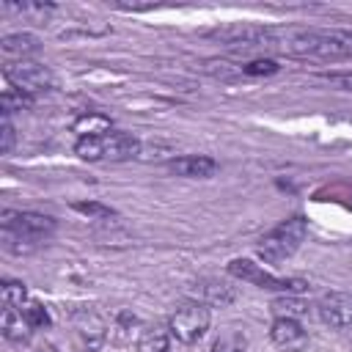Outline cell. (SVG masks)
Instances as JSON below:
<instances>
[{
    "mask_svg": "<svg viewBox=\"0 0 352 352\" xmlns=\"http://www.w3.org/2000/svg\"><path fill=\"white\" fill-rule=\"evenodd\" d=\"M168 170L184 179H209L217 170V162L206 154H184L168 162Z\"/></svg>",
    "mask_w": 352,
    "mask_h": 352,
    "instance_id": "12",
    "label": "cell"
},
{
    "mask_svg": "<svg viewBox=\"0 0 352 352\" xmlns=\"http://www.w3.org/2000/svg\"><path fill=\"white\" fill-rule=\"evenodd\" d=\"M236 297L234 286H228L226 280H217V278H201L192 283V300L204 302V305H231Z\"/></svg>",
    "mask_w": 352,
    "mask_h": 352,
    "instance_id": "11",
    "label": "cell"
},
{
    "mask_svg": "<svg viewBox=\"0 0 352 352\" xmlns=\"http://www.w3.org/2000/svg\"><path fill=\"white\" fill-rule=\"evenodd\" d=\"M72 206H74V212H80V214H85V217H96V220L113 217V209L104 206V204H96V201H77V204H72Z\"/></svg>",
    "mask_w": 352,
    "mask_h": 352,
    "instance_id": "23",
    "label": "cell"
},
{
    "mask_svg": "<svg viewBox=\"0 0 352 352\" xmlns=\"http://www.w3.org/2000/svg\"><path fill=\"white\" fill-rule=\"evenodd\" d=\"M209 322H212L209 305H204V302H198V300H187V302H182V305L170 314L168 330H170V336H173L176 341H182V344H195V341L204 338V333L209 330Z\"/></svg>",
    "mask_w": 352,
    "mask_h": 352,
    "instance_id": "3",
    "label": "cell"
},
{
    "mask_svg": "<svg viewBox=\"0 0 352 352\" xmlns=\"http://www.w3.org/2000/svg\"><path fill=\"white\" fill-rule=\"evenodd\" d=\"M278 69H280L278 60H272V58H256V60H250V63L242 66V74H248V77H267V74H275Z\"/></svg>",
    "mask_w": 352,
    "mask_h": 352,
    "instance_id": "22",
    "label": "cell"
},
{
    "mask_svg": "<svg viewBox=\"0 0 352 352\" xmlns=\"http://www.w3.org/2000/svg\"><path fill=\"white\" fill-rule=\"evenodd\" d=\"M72 330H74V336H77V341L85 352H96L107 338L104 319L91 308H80V311L72 314Z\"/></svg>",
    "mask_w": 352,
    "mask_h": 352,
    "instance_id": "7",
    "label": "cell"
},
{
    "mask_svg": "<svg viewBox=\"0 0 352 352\" xmlns=\"http://www.w3.org/2000/svg\"><path fill=\"white\" fill-rule=\"evenodd\" d=\"M99 140H102V160H110V162L135 160L143 151L140 140L135 135H129V132H107Z\"/></svg>",
    "mask_w": 352,
    "mask_h": 352,
    "instance_id": "9",
    "label": "cell"
},
{
    "mask_svg": "<svg viewBox=\"0 0 352 352\" xmlns=\"http://www.w3.org/2000/svg\"><path fill=\"white\" fill-rule=\"evenodd\" d=\"M33 104V96L19 91V88H6L3 96H0V107H3V116H11L14 110H28Z\"/></svg>",
    "mask_w": 352,
    "mask_h": 352,
    "instance_id": "18",
    "label": "cell"
},
{
    "mask_svg": "<svg viewBox=\"0 0 352 352\" xmlns=\"http://www.w3.org/2000/svg\"><path fill=\"white\" fill-rule=\"evenodd\" d=\"M319 319L330 324L333 330H349L352 327V294L349 292H330L316 305Z\"/></svg>",
    "mask_w": 352,
    "mask_h": 352,
    "instance_id": "8",
    "label": "cell"
},
{
    "mask_svg": "<svg viewBox=\"0 0 352 352\" xmlns=\"http://www.w3.org/2000/svg\"><path fill=\"white\" fill-rule=\"evenodd\" d=\"M0 327H3V336L8 341H28L30 338V324L22 314V308H3V319H0Z\"/></svg>",
    "mask_w": 352,
    "mask_h": 352,
    "instance_id": "13",
    "label": "cell"
},
{
    "mask_svg": "<svg viewBox=\"0 0 352 352\" xmlns=\"http://www.w3.org/2000/svg\"><path fill=\"white\" fill-rule=\"evenodd\" d=\"M0 47H3L6 55H14V58L25 60L28 55H33L38 50V41L30 33H11V36H3Z\"/></svg>",
    "mask_w": 352,
    "mask_h": 352,
    "instance_id": "16",
    "label": "cell"
},
{
    "mask_svg": "<svg viewBox=\"0 0 352 352\" xmlns=\"http://www.w3.org/2000/svg\"><path fill=\"white\" fill-rule=\"evenodd\" d=\"M0 297H3V305L6 308H22V302L28 297V289H25L22 280H3Z\"/></svg>",
    "mask_w": 352,
    "mask_h": 352,
    "instance_id": "19",
    "label": "cell"
},
{
    "mask_svg": "<svg viewBox=\"0 0 352 352\" xmlns=\"http://www.w3.org/2000/svg\"><path fill=\"white\" fill-rule=\"evenodd\" d=\"M14 148V126H11V118L3 116L0 121V154H8Z\"/></svg>",
    "mask_w": 352,
    "mask_h": 352,
    "instance_id": "24",
    "label": "cell"
},
{
    "mask_svg": "<svg viewBox=\"0 0 352 352\" xmlns=\"http://www.w3.org/2000/svg\"><path fill=\"white\" fill-rule=\"evenodd\" d=\"M228 272L239 280H248L258 289H267V292H286V294H294V292H305L308 283L300 280V278H278L267 270H261V264H253L250 258H234L228 261Z\"/></svg>",
    "mask_w": 352,
    "mask_h": 352,
    "instance_id": "4",
    "label": "cell"
},
{
    "mask_svg": "<svg viewBox=\"0 0 352 352\" xmlns=\"http://www.w3.org/2000/svg\"><path fill=\"white\" fill-rule=\"evenodd\" d=\"M261 50H272L300 60H344L352 58V30L341 28H264Z\"/></svg>",
    "mask_w": 352,
    "mask_h": 352,
    "instance_id": "1",
    "label": "cell"
},
{
    "mask_svg": "<svg viewBox=\"0 0 352 352\" xmlns=\"http://www.w3.org/2000/svg\"><path fill=\"white\" fill-rule=\"evenodd\" d=\"M72 132H77L80 138H102V135H107L113 129H110V118L107 116H102V113H82V116H77L72 121Z\"/></svg>",
    "mask_w": 352,
    "mask_h": 352,
    "instance_id": "14",
    "label": "cell"
},
{
    "mask_svg": "<svg viewBox=\"0 0 352 352\" xmlns=\"http://www.w3.org/2000/svg\"><path fill=\"white\" fill-rule=\"evenodd\" d=\"M272 314H275V319H297V316L308 314V302H302L294 294H286V297L272 300Z\"/></svg>",
    "mask_w": 352,
    "mask_h": 352,
    "instance_id": "17",
    "label": "cell"
},
{
    "mask_svg": "<svg viewBox=\"0 0 352 352\" xmlns=\"http://www.w3.org/2000/svg\"><path fill=\"white\" fill-rule=\"evenodd\" d=\"M3 228L16 231V234H22L28 239L44 242L55 231V220L47 217V214H38V212H14V209H6L3 212Z\"/></svg>",
    "mask_w": 352,
    "mask_h": 352,
    "instance_id": "6",
    "label": "cell"
},
{
    "mask_svg": "<svg viewBox=\"0 0 352 352\" xmlns=\"http://www.w3.org/2000/svg\"><path fill=\"white\" fill-rule=\"evenodd\" d=\"M22 314H25V319H28V324H30L33 330H44V327L52 324L50 311H47L41 302H28V305L22 308Z\"/></svg>",
    "mask_w": 352,
    "mask_h": 352,
    "instance_id": "21",
    "label": "cell"
},
{
    "mask_svg": "<svg viewBox=\"0 0 352 352\" xmlns=\"http://www.w3.org/2000/svg\"><path fill=\"white\" fill-rule=\"evenodd\" d=\"M305 236H308V223H305V217L294 214V217L278 223L270 234L261 236V242H258V256H261L264 261H270V264L286 261L289 256L297 253V248L302 245Z\"/></svg>",
    "mask_w": 352,
    "mask_h": 352,
    "instance_id": "2",
    "label": "cell"
},
{
    "mask_svg": "<svg viewBox=\"0 0 352 352\" xmlns=\"http://www.w3.org/2000/svg\"><path fill=\"white\" fill-rule=\"evenodd\" d=\"M6 80L11 82V88H19L25 94H36V91H47L52 88V72L41 63L33 60H16V63H6L3 69Z\"/></svg>",
    "mask_w": 352,
    "mask_h": 352,
    "instance_id": "5",
    "label": "cell"
},
{
    "mask_svg": "<svg viewBox=\"0 0 352 352\" xmlns=\"http://www.w3.org/2000/svg\"><path fill=\"white\" fill-rule=\"evenodd\" d=\"M270 338L275 346H280L286 352H302L308 344V333L302 330V324L297 319H275L270 327Z\"/></svg>",
    "mask_w": 352,
    "mask_h": 352,
    "instance_id": "10",
    "label": "cell"
},
{
    "mask_svg": "<svg viewBox=\"0 0 352 352\" xmlns=\"http://www.w3.org/2000/svg\"><path fill=\"white\" fill-rule=\"evenodd\" d=\"M170 330L165 324H148L138 336V352H168Z\"/></svg>",
    "mask_w": 352,
    "mask_h": 352,
    "instance_id": "15",
    "label": "cell"
},
{
    "mask_svg": "<svg viewBox=\"0 0 352 352\" xmlns=\"http://www.w3.org/2000/svg\"><path fill=\"white\" fill-rule=\"evenodd\" d=\"M330 80H333L336 85H341L344 91H352V72H349V74H333Z\"/></svg>",
    "mask_w": 352,
    "mask_h": 352,
    "instance_id": "25",
    "label": "cell"
},
{
    "mask_svg": "<svg viewBox=\"0 0 352 352\" xmlns=\"http://www.w3.org/2000/svg\"><path fill=\"white\" fill-rule=\"evenodd\" d=\"M248 349V341L239 330H226L214 344H212V352H245Z\"/></svg>",
    "mask_w": 352,
    "mask_h": 352,
    "instance_id": "20",
    "label": "cell"
}]
</instances>
